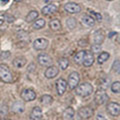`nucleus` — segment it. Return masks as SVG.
Returning a JSON list of instances; mask_svg holds the SVG:
<instances>
[{"instance_id":"obj_3","label":"nucleus","mask_w":120,"mask_h":120,"mask_svg":"<svg viewBox=\"0 0 120 120\" xmlns=\"http://www.w3.org/2000/svg\"><path fill=\"white\" fill-rule=\"evenodd\" d=\"M79 81H80V76L79 74L77 72H71L69 74V77H68V82H67V84H68L69 88L71 90H73L76 88V86L79 84Z\"/></svg>"},{"instance_id":"obj_36","label":"nucleus","mask_w":120,"mask_h":120,"mask_svg":"<svg viewBox=\"0 0 120 120\" xmlns=\"http://www.w3.org/2000/svg\"><path fill=\"white\" fill-rule=\"evenodd\" d=\"M2 2H4V4H6V3H8L9 2V0H1Z\"/></svg>"},{"instance_id":"obj_8","label":"nucleus","mask_w":120,"mask_h":120,"mask_svg":"<svg viewBox=\"0 0 120 120\" xmlns=\"http://www.w3.org/2000/svg\"><path fill=\"white\" fill-rule=\"evenodd\" d=\"M64 9L66 12H68L70 14H75V13H79L81 11V6L79 4H77V3L70 2V3L65 4Z\"/></svg>"},{"instance_id":"obj_24","label":"nucleus","mask_w":120,"mask_h":120,"mask_svg":"<svg viewBox=\"0 0 120 120\" xmlns=\"http://www.w3.org/2000/svg\"><path fill=\"white\" fill-rule=\"evenodd\" d=\"M109 53L108 52H101L100 55L98 56V58H97V60H98V63L99 64H103L104 62H106L108 58H109Z\"/></svg>"},{"instance_id":"obj_23","label":"nucleus","mask_w":120,"mask_h":120,"mask_svg":"<svg viewBox=\"0 0 120 120\" xmlns=\"http://www.w3.org/2000/svg\"><path fill=\"white\" fill-rule=\"evenodd\" d=\"M49 26H50V28L52 30H54V31H57V30H59L60 28H61V23H60V21L58 19H53V20L50 21Z\"/></svg>"},{"instance_id":"obj_9","label":"nucleus","mask_w":120,"mask_h":120,"mask_svg":"<svg viewBox=\"0 0 120 120\" xmlns=\"http://www.w3.org/2000/svg\"><path fill=\"white\" fill-rule=\"evenodd\" d=\"M93 113H94L93 109L91 107H88V106L81 107L80 109L78 110V115L83 119H89L91 116H93Z\"/></svg>"},{"instance_id":"obj_22","label":"nucleus","mask_w":120,"mask_h":120,"mask_svg":"<svg viewBox=\"0 0 120 120\" xmlns=\"http://www.w3.org/2000/svg\"><path fill=\"white\" fill-rule=\"evenodd\" d=\"M38 15H39V13L37 12L36 10L30 11V12L28 13V15L26 16V22H32V21L36 20V18L38 17Z\"/></svg>"},{"instance_id":"obj_7","label":"nucleus","mask_w":120,"mask_h":120,"mask_svg":"<svg viewBox=\"0 0 120 120\" xmlns=\"http://www.w3.org/2000/svg\"><path fill=\"white\" fill-rule=\"evenodd\" d=\"M21 98L24 101H33L36 98V93L34 92L33 89H24L23 91L21 92Z\"/></svg>"},{"instance_id":"obj_18","label":"nucleus","mask_w":120,"mask_h":120,"mask_svg":"<svg viewBox=\"0 0 120 120\" xmlns=\"http://www.w3.org/2000/svg\"><path fill=\"white\" fill-rule=\"evenodd\" d=\"M24 109H25V106L23 102H21V101H16L12 105V111H14L15 113H22Z\"/></svg>"},{"instance_id":"obj_39","label":"nucleus","mask_w":120,"mask_h":120,"mask_svg":"<svg viewBox=\"0 0 120 120\" xmlns=\"http://www.w3.org/2000/svg\"><path fill=\"white\" fill-rule=\"evenodd\" d=\"M5 120H10V119H5Z\"/></svg>"},{"instance_id":"obj_26","label":"nucleus","mask_w":120,"mask_h":120,"mask_svg":"<svg viewBox=\"0 0 120 120\" xmlns=\"http://www.w3.org/2000/svg\"><path fill=\"white\" fill-rule=\"evenodd\" d=\"M44 26H45V20L42 19V18L35 20V22L32 24V27L34 29H41V28H43Z\"/></svg>"},{"instance_id":"obj_30","label":"nucleus","mask_w":120,"mask_h":120,"mask_svg":"<svg viewBox=\"0 0 120 120\" xmlns=\"http://www.w3.org/2000/svg\"><path fill=\"white\" fill-rule=\"evenodd\" d=\"M90 15H91V17L94 20H97V21H101V20H102V16H101V14L96 13V12H94V11H90Z\"/></svg>"},{"instance_id":"obj_13","label":"nucleus","mask_w":120,"mask_h":120,"mask_svg":"<svg viewBox=\"0 0 120 120\" xmlns=\"http://www.w3.org/2000/svg\"><path fill=\"white\" fill-rule=\"evenodd\" d=\"M94 63V56H93L91 51H87L85 50V54H84V59H83V64L86 67L91 66Z\"/></svg>"},{"instance_id":"obj_31","label":"nucleus","mask_w":120,"mask_h":120,"mask_svg":"<svg viewBox=\"0 0 120 120\" xmlns=\"http://www.w3.org/2000/svg\"><path fill=\"white\" fill-rule=\"evenodd\" d=\"M91 49H92V52H94V53L100 52L101 51V45L100 44H93Z\"/></svg>"},{"instance_id":"obj_28","label":"nucleus","mask_w":120,"mask_h":120,"mask_svg":"<svg viewBox=\"0 0 120 120\" xmlns=\"http://www.w3.org/2000/svg\"><path fill=\"white\" fill-rule=\"evenodd\" d=\"M66 25L70 30H72L75 28V26H76V20H75L74 18H68V19L66 20Z\"/></svg>"},{"instance_id":"obj_37","label":"nucleus","mask_w":120,"mask_h":120,"mask_svg":"<svg viewBox=\"0 0 120 120\" xmlns=\"http://www.w3.org/2000/svg\"><path fill=\"white\" fill-rule=\"evenodd\" d=\"M3 22H4V20H1V19H0V25H2Z\"/></svg>"},{"instance_id":"obj_1","label":"nucleus","mask_w":120,"mask_h":120,"mask_svg":"<svg viewBox=\"0 0 120 120\" xmlns=\"http://www.w3.org/2000/svg\"><path fill=\"white\" fill-rule=\"evenodd\" d=\"M75 89H76V94L81 97H87L89 95H91L93 91H94L93 86L90 83H87V82H83L81 84H78Z\"/></svg>"},{"instance_id":"obj_33","label":"nucleus","mask_w":120,"mask_h":120,"mask_svg":"<svg viewBox=\"0 0 120 120\" xmlns=\"http://www.w3.org/2000/svg\"><path fill=\"white\" fill-rule=\"evenodd\" d=\"M10 56V52H8V51H5V52H2L1 54H0V57L1 58H8Z\"/></svg>"},{"instance_id":"obj_2","label":"nucleus","mask_w":120,"mask_h":120,"mask_svg":"<svg viewBox=\"0 0 120 120\" xmlns=\"http://www.w3.org/2000/svg\"><path fill=\"white\" fill-rule=\"evenodd\" d=\"M0 80L6 83H11L13 81V74L8 65L0 64Z\"/></svg>"},{"instance_id":"obj_27","label":"nucleus","mask_w":120,"mask_h":120,"mask_svg":"<svg viewBox=\"0 0 120 120\" xmlns=\"http://www.w3.org/2000/svg\"><path fill=\"white\" fill-rule=\"evenodd\" d=\"M58 64H59L60 68H61L62 70H65L69 65V60L67 58H61V59H59Z\"/></svg>"},{"instance_id":"obj_16","label":"nucleus","mask_w":120,"mask_h":120,"mask_svg":"<svg viewBox=\"0 0 120 120\" xmlns=\"http://www.w3.org/2000/svg\"><path fill=\"white\" fill-rule=\"evenodd\" d=\"M30 118H31V120H40L42 118V110H41V108L38 106L33 108L31 113H30Z\"/></svg>"},{"instance_id":"obj_17","label":"nucleus","mask_w":120,"mask_h":120,"mask_svg":"<svg viewBox=\"0 0 120 120\" xmlns=\"http://www.w3.org/2000/svg\"><path fill=\"white\" fill-rule=\"evenodd\" d=\"M56 11H57V6L55 4H52V3H48V5H46L42 8V13L45 15L53 14L56 12Z\"/></svg>"},{"instance_id":"obj_11","label":"nucleus","mask_w":120,"mask_h":120,"mask_svg":"<svg viewBox=\"0 0 120 120\" xmlns=\"http://www.w3.org/2000/svg\"><path fill=\"white\" fill-rule=\"evenodd\" d=\"M67 88V81L63 78H60L56 81V89H57V93L59 95H63L66 91Z\"/></svg>"},{"instance_id":"obj_4","label":"nucleus","mask_w":120,"mask_h":120,"mask_svg":"<svg viewBox=\"0 0 120 120\" xmlns=\"http://www.w3.org/2000/svg\"><path fill=\"white\" fill-rule=\"evenodd\" d=\"M94 100L96 104L98 105H102L105 102H107L108 100V95L106 94V92L103 89H99L97 92H95V96H94Z\"/></svg>"},{"instance_id":"obj_5","label":"nucleus","mask_w":120,"mask_h":120,"mask_svg":"<svg viewBox=\"0 0 120 120\" xmlns=\"http://www.w3.org/2000/svg\"><path fill=\"white\" fill-rule=\"evenodd\" d=\"M37 61H38V63L41 66H47L48 67V66L52 65L53 60H52V58L48 54H46V53H40L38 56H37Z\"/></svg>"},{"instance_id":"obj_14","label":"nucleus","mask_w":120,"mask_h":120,"mask_svg":"<svg viewBox=\"0 0 120 120\" xmlns=\"http://www.w3.org/2000/svg\"><path fill=\"white\" fill-rule=\"evenodd\" d=\"M75 111L72 107H67L62 113V120H74Z\"/></svg>"},{"instance_id":"obj_19","label":"nucleus","mask_w":120,"mask_h":120,"mask_svg":"<svg viewBox=\"0 0 120 120\" xmlns=\"http://www.w3.org/2000/svg\"><path fill=\"white\" fill-rule=\"evenodd\" d=\"M82 23L86 26H88V27H92V26L95 25V20L90 15H84L82 17Z\"/></svg>"},{"instance_id":"obj_10","label":"nucleus","mask_w":120,"mask_h":120,"mask_svg":"<svg viewBox=\"0 0 120 120\" xmlns=\"http://www.w3.org/2000/svg\"><path fill=\"white\" fill-rule=\"evenodd\" d=\"M48 46V40L45 38H39L36 39L33 43V47L35 50H44Z\"/></svg>"},{"instance_id":"obj_20","label":"nucleus","mask_w":120,"mask_h":120,"mask_svg":"<svg viewBox=\"0 0 120 120\" xmlns=\"http://www.w3.org/2000/svg\"><path fill=\"white\" fill-rule=\"evenodd\" d=\"M26 64V59L24 57H16L13 60V65L16 68H21Z\"/></svg>"},{"instance_id":"obj_12","label":"nucleus","mask_w":120,"mask_h":120,"mask_svg":"<svg viewBox=\"0 0 120 120\" xmlns=\"http://www.w3.org/2000/svg\"><path fill=\"white\" fill-rule=\"evenodd\" d=\"M59 72V70L58 68L56 66L54 65H50V66H48V68L45 70V77L48 78V79H52V78H54L57 76V74Z\"/></svg>"},{"instance_id":"obj_25","label":"nucleus","mask_w":120,"mask_h":120,"mask_svg":"<svg viewBox=\"0 0 120 120\" xmlns=\"http://www.w3.org/2000/svg\"><path fill=\"white\" fill-rule=\"evenodd\" d=\"M40 101L43 105L46 106V105H50L52 102H53V98H52V96H50V95H43L40 98Z\"/></svg>"},{"instance_id":"obj_38","label":"nucleus","mask_w":120,"mask_h":120,"mask_svg":"<svg viewBox=\"0 0 120 120\" xmlns=\"http://www.w3.org/2000/svg\"><path fill=\"white\" fill-rule=\"evenodd\" d=\"M15 1H17V2H20V1H22V0H15Z\"/></svg>"},{"instance_id":"obj_40","label":"nucleus","mask_w":120,"mask_h":120,"mask_svg":"<svg viewBox=\"0 0 120 120\" xmlns=\"http://www.w3.org/2000/svg\"><path fill=\"white\" fill-rule=\"evenodd\" d=\"M108 1H111V0H108Z\"/></svg>"},{"instance_id":"obj_21","label":"nucleus","mask_w":120,"mask_h":120,"mask_svg":"<svg viewBox=\"0 0 120 120\" xmlns=\"http://www.w3.org/2000/svg\"><path fill=\"white\" fill-rule=\"evenodd\" d=\"M84 54H85V50H81L76 53V55H75V57H74V61L76 64H82V63H83Z\"/></svg>"},{"instance_id":"obj_6","label":"nucleus","mask_w":120,"mask_h":120,"mask_svg":"<svg viewBox=\"0 0 120 120\" xmlns=\"http://www.w3.org/2000/svg\"><path fill=\"white\" fill-rule=\"evenodd\" d=\"M107 112L109 113L111 116H118L120 113V105L119 103H116V102H110L108 103L107 105Z\"/></svg>"},{"instance_id":"obj_15","label":"nucleus","mask_w":120,"mask_h":120,"mask_svg":"<svg viewBox=\"0 0 120 120\" xmlns=\"http://www.w3.org/2000/svg\"><path fill=\"white\" fill-rule=\"evenodd\" d=\"M104 37L105 34L102 30H97V31L94 32L93 34V40H94V43L95 44H102V42L104 41Z\"/></svg>"},{"instance_id":"obj_32","label":"nucleus","mask_w":120,"mask_h":120,"mask_svg":"<svg viewBox=\"0 0 120 120\" xmlns=\"http://www.w3.org/2000/svg\"><path fill=\"white\" fill-rule=\"evenodd\" d=\"M119 60L117 59L116 61H114L113 63V71H115V72H119Z\"/></svg>"},{"instance_id":"obj_29","label":"nucleus","mask_w":120,"mask_h":120,"mask_svg":"<svg viewBox=\"0 0 120 120\" xmlns=\"http://www.w3.org/2000/svg\"><path fill=\"white\" fill-rule=\"evenodd\" d=\"M111 90H112V92L119 94L120 93V82L116 81V82H114V83H112L111 84Z\"/></svg>"},{"instance_id":"obj_35","label":"nucleus","mask_w":120,"mask_h":120,"mask_svg":"<svg viewBox=\"0 0 120 120\" xmlns=\"http://www.w3.org/2000/svg\"><path fill=\"white\" fill-rule=\"evenodd\" d=\"M6 17L8 18V20H7L8 22H13V21H14V17H9L8 15H6Z\"/></svg>"},{"instance_id":"obj_34","label":"nucleus","mask_w":120,"mask_h":120,"mask_svg":"<svg viewBox=\"0 0 120 120\" xmlns=\"http://www.w3.org/2000/svg\"><path fill=\"white\" fill-rule=\"evenodd\" d=\"M97 120H107L106 118L104 117L103 115H101V114H99V115H97V118H96Z\"/></svg>"}]
</instances>
